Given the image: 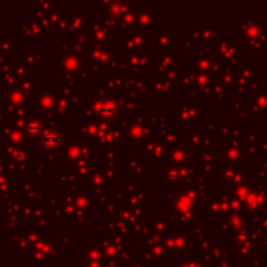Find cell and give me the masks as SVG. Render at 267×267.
<instances>
[{"instance_id": "6da1fadb", "label": "cell", "mask_w": 267, "mask_h": 267, "mask_svg": "<svg viewBox=\"0 0 267 267\" xmlns=\"http://www.w3.org/2000/svg\"><path fill=\"white\" fill-rule=\"evenodd\" d=\"M59 142V139L56 138V136H52V135H47L46 138H44V144L47 145V147H53V145H56Z\"/></svg>"}]
</instances>
